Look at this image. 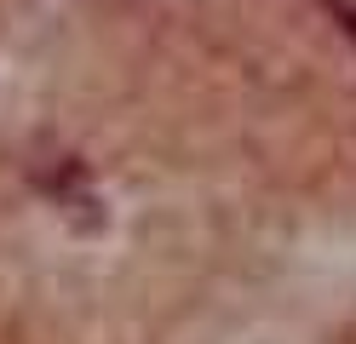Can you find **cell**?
Masks as SVG:
<instances>
[{
    "label": "cell",
    "mask_w": 356,
    "mask_h": 344,
    "mask_svg": "<svg viewBox=\"0 0 356 344\" xmlns=\"http://www.w3.org/2000/svg\"><path fill=\"white\" fill-rule=\"evenodd\" d=\"M327 6H333V17H339V29L356 40V0H327Z\"/></svg>",
    "instance_id": "6da1fadb"
}]
</instances>
